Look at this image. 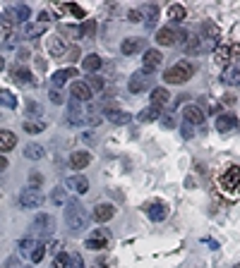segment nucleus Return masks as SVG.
Here are the masks:
<instances>
[{"instance_id":"nucleus-48","label":"nucleus","mask_w":240,"mask_h":268,"mask_svg":"<svg viewBox=\"0 0 240 268\" xmlns=\"http://www.w3.org/2000/svg\"><path fill=\"white\" fill-rule=\"evenodd\" d=\"M70 268H84V259L79 254H74L72 259H70Z\"/></svg>"},{"instance_id":"nucleus-32","label":"nucleus","mask_w":240,"mask_h":268,"mask_svg":"<svg viewBox=\"0 0 240 268\" xmlns=\"http://www.w3.org/2000/svg\"><path fill=\"white\" fill-rule=\"evenodd\" d=\"M142 12L147 15V24H149V27H154V24H156V17H159V7H156V5H144V7H142Z\"/></svg>"},{"instance_id":"nucleus-17","label":"nucleus","mask_w":240,"mask_h":268,"mask_svg":"<svg viewBox=\"0 0 240 268\" xmlns=\"http://www.w3.org/2000/svg\"><path fill=\"white\" fill-rule=\"evenodd\" d=\"M236 125H238V120H236V115H231V113H221V115L216 118V129H219V132H231Z\"/></svg>"},{"instance_id":"nucleus-41","label":"nucleus","mask_w":240,"mask_h":268,"mask_svg":"<svg viewBox=\"0 0 240 268\" xmlns=\"http://www.w3.org/2000/svg\"><path fill=\"white\" fill-rule=\"evenodd\" d=\"M51 268H68V254H65V251L56 254V259H53V266H51Z\"/></svg>"},{"instance_id":"nucleus-12","label":"nucleus","mask_w":240,"mask_h":268,"mask_svg":"<svg viewBox=\"0 0 240 268\" xmlns=\"http://www.w3.org/2000/svg\"><path fill=\"white\" fill-rule=\"evenodd\" d=\"M34 228H36L41 235H51L53 233V228H56V220L51 218V215H38L36 220H34Z\"/></svg>"},{"instance_id":"nucleus-47","label":"nucleus","mask_w":240,"mask_h":268,"mask_svg":"<svg viewBox=\"0 0 240 268\" xmlns=\"http://www.w3.org/2000/svg\"><path fill=\"white\" fill-rule=\"evenodd\" d=\"M79 55H82V51H79V46H72V48H70V51L65 53V58H63V60H77Z\"/></svg>"},{"instance_id":"nucleus-35","label":"nucleus","mask_w":240,"mask_h":268,"mask_svg":"<svg viewBox=\"0 0 240 268\" xmlns=\"http://www.w3.org/2000/svg\"><path fill=\"white\" fill-rule=\"evenodd\" d=\"M0 106L5 108H17V98L10 91H0Z\"/></svg>"},{"instance_id":"nucleus-37","label":"nucleus","mask_w":240,"mask_h":268,"mask_svg":"<svg viewBox=\"0 0 240 268\" xmlns=\"http://www.w3.org/2000/svg\"><path fill=\"white\" fill-rule=\"evenodd\" d=\"M43 256H46V247L38 242L36 247H34V251H32V256H29V259H32V264H41V259H43Z\"/></svg>"},{"instance_id":"nucleus-7","label":"nucleus","mask_w":240,"mask_h":268,"mask_svg":"<svg viewBox=\"0 0 240 268\" xmlns=\"http://www.w3.org/2000/svg\"><path fill=\"white\" fill-rule=\"evenodd\" d=\"M128 89L132 91V93H142L144 89H149V77L144 74V72H137V74H132V77H130Z\"/></svg>"},{"instance_id":"nucleus-26","label":"nucleus","mask_w":240,"mask_h":268,"mask_svg":"<svg viewBox=\"0 0 240 268\" xmlns=\"http://www.w3.org/2000/svg\"><path fill=\"white\" fill-rule=\"evenodd\" d=\"M106 115H108V120H111L113 125H128L130 120H132V115L125 113V110H108Z\"/></svg>"},{"instance_id":"nucleus-52","label":"nucleus","mask_w":240,"mask_h":268,"mask_svg":"<svg viewBox=\"0 0 240 268\" xmlns=\"http://www.w3.org/2000/svg\"><path fill=\"white\" fill-rule=\"evenodd\" d=\"M7 268H22V266H19L17 256H10V259H7Z\"/></svg>"},{"instance_id":"nucleus-9","label":"nucleus","mask_w":240,"mask_h":268,"mask_svg":"<svg viewBox=\"0 0 240 268\" xmlns=\"http://www.w3.org/2000/svg\"><path fill=\"white\" fill-rule=\"evenodd\" d=\"M183 115H185V122H190L192 127L202 125V122H204V113L200 110V106H185Z\"/></svg>"},{"instance_id":"nucleus-6","label":"nucleus","mask_w":240,"mask_h":268,"mask_svg":"<svg viewBox=\"0 0 240 268\" xmlns=\"http://www.w3.org/2000/svg\"><path fill=\"white\" fill-rule=\"evenodd\" d=\"M144 211H147V215L154 220V223H161V220H166L168 206L164 204V201H149L147 206H144Z\"/></svg>"},{"instance_id":"nucleus-54","label":"nucleus","mask_w":240,"mask_h":268,"mask_svg":"<svg viewBox=\"0 0 240 268\" xmlns=\"http://www.w3.org/2000/svg\"><path fill=\"white\" fill-rule=\"evenodd\" d=\"M38 19H41V24H46V22L51 19V15H48V12H41V15H38Z\"/></svg>"},{"instance_id":"nucleus-20","label":"nucleus","mask_w":240,"mask_h":268,"mask_svg":"<svg viewBox=\"0 0 240 268\" xmlns=\"http://www.w3.org/2000/svg\"><path fill=\"white\" fill-rule=\"evenodd\" d=\"M142 48H144V41H142V38H125L123 46H120V51L125 55L137 53V51H142Z\"/></svg>"},{"instance_id":"nucleus-24","label":"nucleus","mask_w":240,"mask_h":268,"mask_svg":"<svg viewBox=\"0 0 240 268\" xmlns=\"http://www.w3.org/2000/svg\"><path fill=\"white\" fill-rule=\"evenodd\" d=\"M166 103H168V91L164 87H156V89L151 91V106L164 108Z\"/></svg>"},{"instance_id":"nucleus-56","label":"nucleus","mask_w":240,"mask_h":268,"mask_svg":"<svg viewBox=\"0 0 240 268\" xmlns=\"http://www.w3.org/2000/svg\"><path fill=\"white\" fill-rule=\"evenodd\" d=\"M89 122H92V125H101V118H99V115H94V118H89Z\"/></svg>"},{"instance_id":"nucleus-14","label":"nucleus","mask_w":240,"mask_h":268,"mask_svg":"<svg viewBox=\"0 0 240 268\" xmlns=\"http://www.w3.org/2000/svg\"><path fill=\"white\" fill-rule=\"evenodd\" d=\"M17 146V137H15V132H10V129H0V153H5V151H10V149H15Z\"/></svg>"},{"instance_id":"nucleus-29","label":"nucleus","mask_w":240,"mask_h":268,"mask_svg":"<svg viewBox=\"0 0 240 268\" xmlns=\"http://www.w3.org/2000/svg\"><path fill=\"white\" fill-rule=\"evenodd\" d=\"M161 118V108L151 106V108H144L142 113H139V120L142 122H151V120H159Z\"/></svg>"},{"instance_id":"nucleus-49","label":"nucleus","mask_w":240,"mask_h":268,"mask_svg":"<svg viewBox=\"0 0 240 268\" xmlns=\"http://www.w3.org/2000/svg\"><path fill=\"white\" fill-rule=\"evenodd\" d=\"M231 58L236 60V65L240 62V41H238V43H233V46H231Z\"/></svg>"},{"instance_id":"nucleus-15","label":"nucleus","mask_w":240,"mask_h":268,"mask_svg":"<svg viewBox=\"0 0 240 268\" xmlns=\"http://www.w3.org/2000/svg\"><path fill=\"white\" fill-rule=\"evenodd\" d=\"M72 77H77V70L74 67H68V70H58L53 77H51V82H53V89H60L68 79H72Z\"/></svg>"},{"instance_id":"nucleus-57","label":"nucleus","mask_w":240,"mask_h":268,"mask_svg":"<svg viewBox=\"0 0 240 268\" xmlns=\"http://www.w3.org/2000/svg\"><path fill=\"white\" fill-rule=\"evenodd\" d=\"M7 168V158L5 156H0V170H5Z\"/></svg>"},{"instance_id":"nucleus-44","label":"nucleus","mask_w":240,"mask_h":268,"mask_svg":"<svg viewBox=\"0 0 240 268\" xmlns=\"http://www.w3.org/2000/svg\"><path fill=\"white\" fill-rule=\"evenodd\" d=\"M87 87H89L92 91H101V89H103V79H101V77H89Z\"/></svg>"},{"instance_id":"nucleus-53","label":"nucleus","mask_w":240,"mask_h":268,"mask_svg":"<svg viewBox=\"0 0 240 268\" xmlns=\"http://www.w3.org/2000/svg\"><path fill=\"white\" fill-rule=\"evenodd\" d=\"M60 247H63V242H53V244H51V251H53V254H60Z\"/></svg>"},{"instance_id":"nucleus-11","label":"nucleus","mask_w":240,"mask_h":268,"mask_svg":"<svg viewBox=\"0 0 240 268\" xmlns=\"http://www.w3.org/2000/svg\"><path fill=\"white\" fill-rule=\"evenodd\" d=\"M219 36H221V31H219V27H216V24L204 22V24H202V38L211 41V46L216 48V46H219Z\"/></svg>"},{"instance_id":"nucleus-46","label":"nucleus","mask_w":240,"mask_h":268,"mask_svg":"<svg viewBox=\"0 0 240 268\" xmlns=\"http://www.w3.org/2000/svg\"><path fill=\"white\" fill-rule=\"evenodd\" d=\"M41 182H43V178H41L38 173H32V175H29V187H32V189L41 187Z\"/></svg>"},{"instance_id":"nucleus-25","label":"nucleus","mask_w":240,"mask_h":268,"mask_svg":"<svg viewBox=\"0 0 240 268\" xmlns=\"http://www.w3.org/2000/svg\"><path fill=\"white\" fill-rule=\"evenodd\" d=\"M12 79L17 84H36V79H32V72L24 70V67H15L12 70Z\"/></svg>"},{"instance_id":"nucleus-21","label":"nucleus","mask_w":240,"mask_h":268,"mask_svg":"<svg viewBox=\"0 0 240 268\" xmlns=\"http://www.w3.org/2000/svg\"><path fill=\"white\" fill-rule=\"evenodd\" d=\"M106 239H108V233H103V230H99V233L94 235V237H89L87 239V249H103L106 247Z\"/></svg>"},{"instance_id":"nucleus-31","label":"nucleus","mask_w":240,"mask_h":268,"mask_svg":"<svg viewBox=\"0 0 240 268\" xmlns=\"http://www.w3.org/2000/svg\"><path fill=\"white\" fill-rule=\"evenodd\" d=\"M38 34H43V24H24L22 27V36L24 38H36Z\"/></svg>"},{"instance_id":"nucleus-18","label":"nucleus","mask_w":240,"mask_h":268,"mask_svg":"<svg viewBox=\"0 0 240 268\" xmlns=\"http://www.w3.org/2000/svg\"><path fill=\"white\" fill-rule=\"evenodd\" d=\"M72 98H77V101H92V89L87 87V82H74Z\"/></svg>"},{"instance_id":"nucleus-42","label":"nucleus","mask_w":240,"mask_h":268,"mask_svg":"<svg viewBox=\"0 0 240 268\" xmlns=\"http://www.w3.org/2000/svg\"><path fill=\"white\" fill-rule=\"evenodd\" d=\"M48 96H51V103H56V106L65 103V93H63L60 89H51V93H48Z\"/></svg>"},{"instance_id":"nucleus-4","label":"nucleus","mask_w":240,"mask_h":268,"mask_svg":"<svg viewBox=\"0 0 240 268\" xmlns=\"http://www.w3.org/2000/svg\"><path fill=\"white\" fill-rule=\"evenodd\" d=\"M41 204H43V194H41L38 189L27 187V189L19 194V206H22V208H38Z\"/></svg>"},{"instance_id":"nucleus-40","label":"nucleus","mask_w":240,"mask_h":268,"mask_svg":"<svg viewBox=\"0 0 240 268\" xmlns=\"http://www.w3.org/2000/svg\"><path fill=\"white\" fill-rule=\"evenodd\" d=\"M63 7H65V10H68L70 15H74L77 19H84V17H87V12H84V10H82L79 5H63Z\"/></svg>"},{"instance_id":"nucleus-27","label":"nucleus","mask_w":240,"mask_h":268,"mask_svg":"<svg viewBox=\"0 0 240 268\" xmlns=\"http://www.w3.org/2000/svg\"><path fill=\"white\" fill-rule=\"evenodd\" d=\"M223 82L226 84H240V65H228L223 72Z\"/></svg>"},{"instance_id":"nucleus-33","label":"nucleus","mask_w":240,"mask_h":268,"mask_svg":"<svg viewBox=\"0 0 240 268\" xmlns=\"http://www.w3.org/2000/svg\"><path fill=\"white\" fill-rule=\"evenodd\" d=\"M168 17L173 19V22H183L185 19V7L183 5H171V7H168Z\"/></svg>"},{"instance_id":"nucleus-10","label":"nucleus","mask_w":240,"mask_h":268,"mask_svg":"<svg viewBox=\"0 0 240 268\" xmlns=\"http://www.w3.org/2000/svg\"><path fill=\"white\" fill-rule=\"evenodd\" d=\"M94 220L96 223H106V220H111L113 215H115V208H113L111 204H99L96 208H94Z\"/></svg>"},{"instance_id":"nucleus-51","label":"nucleus","mask_w":240,"mask_h":268,"mask_svg":"<svg viewBox=\"0 0 240 268\" xmlns=\"http://www.w3.org/2000/svg\"><path fill=\"white\" fill-rule=\"evenodd\" d=\"M183 137L185 139H192V137H195V127L190 125V122H185L183 125Z\"/></svg>"},{"instance_id":"nucleus-59","label":"nucleus","mask_w":240,"mask_h":268,"mask_svg":"<svg viewBox=\"0 0 240 268\" xmlns=\"http://www.w3.org/2000/svg\"><path fill=\"white\" fill-rule=\"evenodd\" d=\"M236 268H240V264H238V266H236Z\"/></svg>"},{"instance_id":"nucleus-23","label":"nucleus","mask_w":240,"mask_h":268,"mask_svg":"<svg viewBox=\"0 0 240 268\" xmlns=\"http://www.w3.org/2000/svg\"><path fill=\"white\" fill-rule=\"evenodd\" d=\"M156 43H161V46H173V43H175V31H173L171 27L159 29V34H156Z\"/></svg>"},{"instance_id":"nucleus-34","label":"nucleus","mask_w":240,"mask_h":268,"mask_svg":"<svg viewBox=\"0 0 240 268\" xmlns=\"http://www.w3.org/2000/svg\"><path fill=\"white\" fill-rule=\"evenodd\" d=\"M34 247H36V242H34L32 237H24V239L19 242V254H24V256H32Z\"/></svg>"},{"instance_id":"nucleus-30","label":"nucleus","mask_w":240,"mask_h":268,"mask_svg":"<svg viewBox=\"0 0 240 268\" xmlns=\"http://www.w3.org/2000/svg\"><path fill=\"white\" fill-rule=\"evenodd\" d=\"M82 67H84V70H87V72H96V70H99V67H101V58H99V55H96V53L87 55V58L82 60Z\"/></svg>"},{"instance_id":"nucleus-43","label":"nucleus","mask_w":240,"mask_h":268,"mask_svg":"<svg viewBox=\"0 0 240 268\" xmlns=\"http://www.w3.org/2000/svg\"><path fill=\"white\" fill-rule=\"evenodd\" d=\"M27 113H29V115H32V118H38V115H41V113H43V108L38 106L36 101H29V103H27Z\"/></svg>"},{"instance_id":"nucleus-50","label":"nucleus","mask_w":240,"mask_h":268,"mask_svg":"<svg viewBox=\"0 0 240 268\" xmlns=\"http://www.w3.org/2000/svg\"><path fill=\"white\" fill-rule=\"evenodd\" d=\"M128 19H130V22H135V24H137V22H142V10H130Z\"/></svg>"},{"instance_id":"nucleus-8","label":"nucleus","mask_w":240,"mask_h":268,"mask_svg":"<svg viewBox=\"0 0 240 268\" xmlns=\"http://www.w3.org/2000/svg\"><path fill=\"white\" fill-rule=\"evenodd\" d=\"M48 53L53 55V58H65L68 53V46H65V41H63V36H53V38H48Z\"/></svg>"},{"instance_id":"nucleus-39","label":"nucleus","mask_w":240,"mask_h":268,"mask_svg":"<svg viewBox=\"0 0 240 268\" xmlns=\"http://www.w3.org/2000/svg\"><path fill=\"white\" fill-rule=\"evenodd\" d=\"M46 129V125L43 122H24V132H29V134H38V132H43Z\"/></svg>"},{"instance_id":"nucleus-55","label":"nucleus","mask_w":240,"mask_h":268,"mask_svg":"<svg viewBox=\"0 0 240 268\" xmlns=\"http://www.w3.org/2000/svg\"><path fill=\"white\" fill-rule=\"evenodd\" d=\"M27 58H29V53H27V51H19V55H17V60H19V62H24Z\"/></svg>"},{"instance_id":"nucleus-36","label":"nucleus","mask_w":240,"mask_h":268,"mask_svg":"<svg viewBox=\"0 0 240 268\" xmlns=\"http://www.w3.org/2000/svg\"><path fill=\"white\" fill-rule=\"evenodd\" d=\"M94 31H96V22H92V19H87L82 27H79V38H87V36H92Z\"/></svg>"},{"instance_id":"nucleus-58","label":"nucleus","mask_w":240,"mask_h":268,"mask_svg":"<svg viewBox=\"0 0 240 268\" xmlns=\"http://www.w3.org/2000/svg\"><path fill=\"white\" fill-rule=\"evenodd\" d=\"M2 67H5V60H2V58H0V72H2Z\"/></svg>"},{"instance_id":"nucleus-19","label":"nucleus","mask_w":240,"mask_h":268,"mask_svg":"<svg viewBox=\"0 0 240 268\" xmlns=\"http://www.w3.org/2000/svg\"><path fill=\"white\" fill-rule=\"evenodd\" d=\"M89 161H92V156H89L87 151H77V153H72V156H70V165H72L74 170H82V168H87V165H89Z\"/></svg>"},{"instance_id":"nucleus-1","label":"nucleus","mask_w":240,"mask_h":268,"mask_svg":"<svg viewBox=\"0 0 240 268\" xmlns=\"http://www.w3.org/2000/svg\"><path fill=\"white\" fill-rule=\"evenodd\" d=\"M65 223L72 233H79V230L87 228V211L77 199H70L68 206H65Z\"/></svg>"},{"instance_id":"nucleus-45","label":"nucleus","mask_w":240,"mask_h":268,"mask_svg":"<svg viewBox=\"0 0 240 268\" xmlns=\"http://www.w3.org/2000/svg\"><path fill=\"white\" fill-rule=\"evenodd\" d=\"M10 31H12V19H0V34L10 36Z\"/></svg>"},{"instance_id":"nucleus-2","label":"nucleus","mask_w":240,"mask_h":268,"mask_svg":"<svg viewBox=\"0 0 240 268\" xmlns=\"http://www.w3.org/2000/svg\"><path fill=\"white\" fill-rule=\"evenodd\" d=\"M192 72H195V67L187 60H180V62H175L173 67H168L164 72V79H166L168 84H185L192 77Z\"/></svg>"},{"instance_id":"nucleus-16","label":"nucleus","mask_w":240,"mask_h":268,"mask_svg":"<svg viewBox=\"0 0 240 268\" xmlns=\"http://www.w3.org/2000/svg\"><path fill=\"white\" fill-rule=\"evenodd\" d=\"M68 187L72 192H77V194H84L89 189V179L84 178V175H72V178H68Z\"/></svg>"},{"instance_id":"nucleus-28","label":"nucleus","mask_w":240,"mask_h":268,"mask_svg":"<svg viewBox=\"0 0 240 268\" xmlns=\"http://www.w3.org/2000/svg\"><path fill=\"white\" fill-rule=\"evenodd\" d=\"M24 156H27L29 161H38V158L43 156V146H41V144H27V146H24Z\"/></svg>"},{"instance_id":"nucleus-22","label":"nucleus","mask_w":240,"mask_h":268,"mask_svg":"<svg viewBox=\"0 0 240 268\" xmlns=\"http://www.w3.org/2000/svg\"><path fill=\"white\" fill-rule=\"evenodd\" d=\"M185 53H190V55H197V53H202V38L200 36H190L187 34V41H185Z\"/></svg>"},{"instance_id":"nucleus-3","label":"nucleus","mask_w":240,"mask_h":268,"mask_svg":"<svg viewBox=\"0 0 240 268\" xmlns=\"http://www.w3.org/2000/svg\"><path fill=\"white\" fill-rule=\"evenodd\" d=\"M221 187L226 192H231V194H238L240 192V165H231V168H226L221 173Z\"/></svg>"},{"instance_id":"nucleus-38","label":"nucleus","mask_w":240,"mask_h":268,"mask_svg":"<svg viewBox=\"0 0 240 268\" xmlns=\"http://www.w3.org/2000/svg\"><path fill=\"white\" fill-rule=\"evenodd\" d=\"M51 201H53V204H68V194H65V189H63V187H56L53 194H51Z\"/></svg>"},{"instance_id":"nucleus-13","label":"nucleus","mask_w":240,"mask_h":268,"mask_svg":"<svg viewBox=\"0 0 240 268\" xmlns=\"http://www.w3.org/2000/svg\"><path fill=\"white\" fill-rule=\"evenodd\" d=\"M231 46H216L214 48V62L221 65V67H228L231 65Z\"/></svg>"},{"instance_id":"nucleus-5","label":"nucleus","mask_w":240,"mask_h":268,"mask_svg":"<svg viewBox=\"0 0 240 268\" xmlns=\"http://www.w3.org/2000/svg\"><path fill=\"white\" fill-rule=\"evenodd\" d=\"M161 62H164V55L159 53V51H147L144 58H142V72L144 74H154V72L161 67Z\"/></svg>"}]
</instances>
